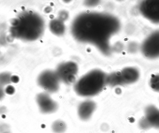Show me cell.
<instances>
[{
    "label": "cell",
    "mask_w": 159,
    "mask_h": 133,
    "mask_svg": "<svg viewBox=\"0 0 159 133\" xmlns=\"http://www.w3.org/2000/svg\"><path fill=\"white\" fill-rule=\"evenodd\" d=\"M120 28L119 21L112 15L88 12L75 18L72 25V33L79 42L93 44L103 54H108L110 38Z\"/></svg>",
    "instance_id": "cell-1"
},
{
    "label": "cell",
    "mask_w": 159,
    "mask_h": 133,
    "mask_svg": "<svg viewBox=\"0 0 159 133\" xmlns=\"http://www.w3.org/2000/svg\"><path fill=\"white\" fill-rule=\"evenodd\" d=\"M107 75L100 69L88 72L76 81L74 90L82 97H89L101 92L106 85Z\"/></svg>",
    "instance_id": "cell-2"
},
{
    "label": "cell",
    "mask_w": 159,
    "mask_h": 133,
    "mask_svg": "<svg viewBox=\"0 0 159 133\" xmlns=\"http://www.w3.org/2000/svg\"><path fill=\"white\" fill-rule=\"evenodd\" d=\"M20 37L28 41L38 39L44 30L42 17L33 12L25 13L20 18Z\"/></svg>",
    "instance_id": "cell-3"
},
{
    "label": "cell",
    "mask_w": 159,
    "mask_h": 133,
    "mask_svg": "<svg viewBox=\"0 0 159 133\" xmlns=\"http://www.w3.org/2000/svg\"><path fill=\"white\" fill-rule=\"evenodd\" d=\"M60 82L56 71L49 70L42 72L37 79L39 86L48 94L57 92L59 89Z\"/></svg>",
    "instance_id": "cell-4"
},
{
    "label": "cell",
    "mask_w": 159,
    "mask_h": 133,
    "mask_svg": "<svg viewBox=\"0 0 159 133\" xmlns=\"http://www.w3.org/2000/svg\"><path fill=\"white\" fill-rule=\"evenodd\" d=\"M78 70V66L75 62H68L60 64L56 72L61 82L71 84L75 81Z\"/></svg>",
    "instance_id": "cell-5"
},
{
    "label": "cell",
    "mask_w": 159,
    "mask_h": 133,
    "mask_svg": "<svg viewBox=\"0 0 159 133\" xmlns=\"http://www.w3.org/2000/svg\"><path fill=\"white\" fill-rule=\"evenodd\" d=\"M143 55L148 58L159 57V30L152 33L144 40L141 46Z\"/></svg>",
    "instance_id": "cell-6"
},
{
    "label": "cell",
    "mask_w": 159,
    "mask_h": 133,
    "mask_svg": "<svg viewBox=\"0 0 159 133\" xmlns=\"http://www.w3.org/2000/svg\"><path fill=\"white\" fill-rule=\"evenodd\" d=\"M139 11L151 22L159 23V0L142 1L139 5Z\"/></svg>",
    "instance_id": "cell-7"
},
{
    "label": "cell",
    "mask_w": 159,
    "mask_h": 133,
    "mask_svg": "<svg viewBox=\"0 0 159 133\" xmlns=\"http://www.w3.org/2000/svg\"><path fill=\"white\" fill-rule=\"evenodd\" d=\"M36 102L40 112L43 114L55 113L58 108V104L48 93H41L36 96Z\"/></svg>",
    "instance_id": "cell-8"
},
{
    "label": "cell",
    "mask_w": 159,
    "mask_h": 133,
    "mask_svg": "<svg viewBox=\"0 0 159 133\" xmlns=\"http://www.w3.org/2000/svg\"><path fill=\"white\" fill-rule=\"evenodd\" d=\"M141 127L144 129L151 127L159 128V109L156 106L148 107L145 112L144 118L141 120Z\"/></svg>",
    "instance_id": "cell-9"
},
{
    "label": "cell",
    "mask_w": 159,
    "mask_h": 133,
    "mask_svg": "<svg viewBox=\"0 0 159 133\" xmlns=\"http://www.w3.org/2000/svg\"><path fill=\"white\" fill-rule=\"evenodd\" d=\"M96 108V103L92 100H86L80 103L77 109L80 118L83 121L89 120Z\"/></svg>",
    "instance_id": "cell-10"
},
{
    "label": "cell",
    "mask_w": 159,
    "mask_h": 133,
    "mask_svg": "<svg viewBox=\"0 0 159 133\" xmlns=\"http://www.w3.org/2000/svg\"><path fill=\"white\" fill-rule=\"evenodd\" d=\"M119 72L122 85L134 83L140 77L139 71L133 67H126Z\"/></svg>",
    "instance_id": "cell-11"
},
{
    "label": "cell",
    "mask_w": 159,
    "mask_h": 133,
    "mask_svg": "<svg viewBox=\"0 0 159 133\" xmlns=\"http://www.w3.org/2000/svg\"><path fill=\"white\" fill-rule=\"evenodd\" d=\"M50 31L57 35H62L65 32V27L64 21L58 18L53 20L49 23Z\"/></svg>",
    "instance_id": "cell-12"
},
{
    "label": "cell",
    "mask_w": 159,
    "mask_h": 133,
    "mask_svg": "<svg viewBox=\"0 0 159 133\" xmlns=\"http://www.w3.org/2000/svg\"><path fill=\"white\" fill-rule=\"evenodd\" d=\"M106 85H109L112 87L122 86L119 71L114 72L109 75H107Z\"/></svg>",
    "instance_id": "cell-13"
},
{
    "label": "cell",
    "mask_w": 159,
    "mask_h": 133,
    "mask_svg": "<svg viewBox=\"0 0 159 133\" xmlns=\"http://www.w3.org/2000/svg\"><path fill=\"white\" fill-rule=\"evenodd\" d=\"M51 128L54 133H64L67 130V125L63 121L57 120L52 123Z\"/></svg>",
    "instance_id": "cell-14"
},
{
    "label": "cell",
    "mask_w": 159,
    "mask_h": 133,
    "mask_svg": "<svg viewBox=\"0 0 159 133\" xmlns=\"http://www.w3.org/2000/svg\"><path fill=\"white\" fill-rule=\"evenodd\" d=\"M150 85L154 90L159 92V74L152 75L150 79Z\"/></svg>",
    "instance_id": "cell-15"
},
{
    "label": "cell",
    "mask_w": 159,
    "mask_h": 133,
    "mask_svg": "<svg viewBox=\"0 0 159 133\" xmlns=\"http://www.w3.org/2000/svg\"><path fill=\"white\" fill-rule=\"evenodd\" d=\"M11 77L7 74H2L0 75V86L7 85L10 83Z\"/></svg>",
    "instance_id": "cell-16"
},
{
    "label": "cell",
    "mask_w": 159,
    "mask_h": 133,
    "mask_svg": "<svg viewBox=\"0 0 159 133\" xmlns=\"http://www.w3.org/2000/svg\"><path fill=\"white\" fill-rule=\"evenodd\" d=\"M68 16H69V15H68V13L67 12L65 11H62L60 13L58 18L60 19L63 21H64L68 18Z\"/></svg>",
    "instance_id": "cell-17"
},
{
    "label": "cell",
    "mask_w": 159,
    "mask_h": 133,
    "mask_svg": "<svg viewBox=\"0 0 159 133\" xmlns=\"http://www.w3.org/2000/svg\"><path fill=\"white\" fill-rule=\"evenodd\" d=\"M4 95V92L3 89L0 86V100L3 98Z\"/></svg>",
    "instance_id": "cell-18"
},
{
    "label": "cell",
    "mask_w": 159,
    "mask_h": 133,
    "mask_svg": "<svg viewBox=\"0 0 159 133\" xmlns=\"http://www.w3.org/2000/svg\"></svg>",
    "instance_id": "cell-19"
}]
</instances>
